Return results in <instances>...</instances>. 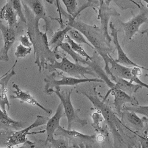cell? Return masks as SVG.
I'll return each instance as SVG.
<instances>
[{
    "instance_id": "5",
    "label": "cell",
    "mask_w": 148,
    "mask_h": 148,
    "mask_svg": "<svg viewBox=\"0 0 148 148\" xmlns=\"http://www.w3.org/2000/svg\"><path fill=\"white\" fill-rule=\"evenodd\" d=\"M50 75H47L45 79L44 82L46 83L45 86V91L46 92L50 89H53L56 87L62 86H74L80 83L97 82L104 83L103 80L100 78H88V77H75L72 76H65L61 73L56 74L54 71Z\"/></svg>"
},
{
    "instance_id": "18",
    "label": "cell",
    "mask_w": 148,
    "mask_h": 148,
    "mask_svg": "<svg viewBox=\"0 0 148 148\" xmlns=\"http://www.w3.org/2000/svg\"><path fill=\"white\" fill-rule=\"evenodd\" d=\"M17 16L16 11L8 1L1 9L0 18L5 20L8 23V26L11 28L14 29L17 25Z\"/></svg>"
},
{
    "instance_id": "20",
    "label": "cell",
    "mask_w": 148,
    "mask_h": 148,
    "mask_svg": "<svg viewBox=\"0 0 148 148\" xmlns=\"http://www.w3.org/2000/svg\"><path fill=\"white\" fill-rule=\"evenodd\" d=\"M72 28V27L71 26L67 24L64 28L56 31L53 34L50 40L48 42V46L49 47H50L51 49H53V51L54 53L57 51V49L60 47V45L63 42V40L65 39V36L68 31Z\"/></svg>"
},
{
    "instance_id": "22",
    "label": "cell",
    "mask_w": 148,
    "mask_h": 148,
    "mask_svg": "<svg viewBox=\"0 0 148 148\" xmlns=\"http://www.w3.org/2000/svg\"><path fill=\"white\" fill-rule=\"evenodd\" d=\"M123 111L121 116H124L128 122L138 128L143 127V121L137 115L136 113L127 110H123Z\"/></svg>"
},
{
    "instance_id": "6",
    "label": "cell",
    "mask_w": 148,
    "mask_h": 148,
    "mask_svg": "<svg viewBox=\"0 0 148 148\" xmlns=\"http://www.w3.org/2000/svg\"><path fill=\"white\" fill-rule=\"evenodd\" d=\"M103 80L104 83H105L109 87V90L108 91V94L105 96L103 101L106 99L109 94H111L114 97L113 103L117 114L119 116H121V109L125 103H130L133 106L137 105L138 104V101L135 97L117 88L115 83L110 80L109 76H106Z\"/></svg>"
},
{
    "instance_id": "28",
    "label": "cell",
    "mask_w": 148,
    "mask_h": 148,
    "mask_svg": "<svg viewBox=\"0 0 148 148\" xmlns=\"http://www.w3.org/2000/svg\"><path fill=\"white\" fill-rule=\"evenodd\" d=\"M123 110H127L130 111L135 112L136 113L143 114L145 116L148 117V106H139L134 105L132 107L128 106H124Z\"/></svg>"
},
{
    "instance_id": "10",
    "label": "cell",
    "mask_w": 148,
    "mask_h": 148,
    "mask_svg": "<svg viewBox=\"0 0 148 148\" xmlns=\"http://www.w3.org/2000/svg\"><path fill=\"white\" fill-rule=\"evenodd\" d=\"M0 31L3 39V46L0 49V61L7 62L9 60L8 52L16 40V34L13 28L5 25L0 20Z\"/></svg>"
},
{
    "instance_id": "16",
    "label": "cell",
    "mask_w": 148,
    "mask_h": 148,
    "mask_svg": "<svg viewBox=\"0 0 148 148\" xmlns=\"http://www.w3.org/2000/svg\"><path fill=\"white\" fill-rule=\"evenodd\" d=\"M54 136H60L71 139H78L81 140H84L90 142H94L97 139L95 135H86L81 133L79 131L73 130L65 129L61 126H60L55 131Z\"/></svg>"
},
{
    "instance_id": "8",
    "label": "cell",
    "mask_w": 148,
    "mask_h": 148,
    "mask_svg": "<svg viewBox=\"0 0 148 148\" xmlns=\"http://www.w3.org/2000/svg\"><path fill=\"white\" fill-rule=\"evenodd\" d=\"M112 0H99L98 17L101 21V28L108 40L110 43L111 36L108 31L109 20L111 16H119L120 14L113 9L110 8L109 4Z\"/></svg>"
},
{
    "instance_id": "15",
    "label": "cell",
    "mask_w": 148,
    "mask_h": 148,
    "mask_svg": "<svg viewBox=\"0 0 148 148\" xmlns=\"http://www.w3.org/2000/svg\"><path fill=\"white\" fill-rule=\"evenodd\" d=\"M63 106L62 103H60L58 105L54 114L47 120L45 130L47 135L45 144L50 142V140L54 138L53 136L55 131L60 126V120L63 117Z\"/></svg>"
},
{
    "instance_id": "3",
    "label": "cell",
    "mask_w": 148,
    "mask_h": 148,
    "mask_svg": "<svg viewBox=\"0 0 148 148\" xmlns=\"http://www.w3.org/2000/svg\"><path fill=\"white\" fill-rule=\"evenodd\" d=\"M56 90L50 89L46 92L50 95L52 93H55L61 101L64 110L65 114L68 121V129H71L72 125L73 123H78L82 127L85 126L87 124V121L86 119H82L79 116V109H75L71 102V95L73 89L67 91H61L60 87H55Z\"/></svg>"
},
{
    "instance_id": "19",
    "label": "cell",
    "mask_w": 148,
    "mask_h": 148,
    "mask_svg": "<svg viewBox=\"0 0 148 148\" xmlns=\"http://www.w3.org/2000/svg\"><path fill=\"white\" fill-rule=\"evenodd\" d=\"M31 8L35 15L36 27L38 28V22L40 19L42 18L46 23V26L47 29L50 27V21L46 16L45 8L42 2L39 0H33L31 5Z\"/></svg>"
},
{
    "instance_id": "27",
    "label": "cell",
    "mask_w": 148,
    "mask_h": 148,
    "mask_svg": "<svg viewBox=\"0 0 148 148\" xmlns=\"http://www.w3.org/2000/svg\"><path fill=\"white\" fill-rule=\"evenodd\" d=\"M65 5L68 14L76 18L77 2L76 0H61Z\"/></svg>"
},
{
    "instance_id": "33",
    "label": "cell",
    "mask_w": 148,
    "mask_h": 148,
    "mask_svg": "<svg viewBox=\"0 0 148 148\" xmlns=\"http://www.w3.org/2000/svg\"><path fill=\"white\" fill-rule=\"evenodd\" d=\"M142 1H144L147 4V7L148 8V0H142Z\"/></svg>"
},
{
    "instance_id": "12",
    "label": "cell",
    "mask_w": 148,
    "mask_h": 148,
    "mask_svg": "<svg viewBox=\"0 0 148 148\" xmlns=\"http://www.w3.org/2000/svg\"><path fill=\"white\" fill-rule=\"evenodd\" d=\"M17 62V60H16L12 68L7 72L0 76V107L6 113H7L6 107H8V109H9L10 107V103L7 95V86L10 78L16 74L14 68Z\"/></svg>"
},
{
    "instance_id": "1",
    "label": "cell",
    "mask_w": 148,
    "mask_h": 148,
    "mask_svg": "<svg viewBox=\"0 0 148 148\" xmlns=\"http://www.w3.org/2000/svg\"><path fill=\"white\" fill-rule=\"evenodd\" d=\"M68 24L72 28L80 31L86 37L94 49L101 56L104 62V70L108 75L111 73L109 69V62L111 59L112 49L110 43L105 38L101 28L87 24L80 20H76L69 14H67Z\"/></svg>"
},
{
    "instance_id": "2",
    "label": "cell",
    "mask_w": 148,
    "mask_h": 148,
    "mask_svg": "<svg viewBox=\"0 0 148 148\" xmlns=\"http://www.w3.org/2000/svg\"><path fill=\"white\" fill-rule=\"evenodd\" d=\"M86 97L92 103L94 107L98 110L105 120L107 125L110 130L114 139L115 146H120L124 143V141L121 135L123 133L120 121L118 120L114 113L105 103V101L100 100L96 94H89L84 91H77Z\"/></svg>"
},
{
    "instance_id": "31",
    "label": "cell",
    "mask_w": 148,
    "mask_h": 148,
    "mask_svg": "<svg viewBox=\"0 0 148 148\" xmlns=\"http://www.w3.org/2000/svg\"><path fill=\"white\" fill-rule=\"evenodd\" d=\"M53 147H68V142L63 139L62 138H59L58 139H55L53 138L50 142Z\"/></svg>"
},
{
    "instance_id": "9",
    "label": "cell",
    "mask_w": 148,
    "mask_h": 148,
    "mask_svg": "<svg viewBox=\"0 0 148 148\" xmlns=\"http://www.w3.org/2000/svg\"><path fill=\"white\" fill-rule=\"evenodd\" d=\"M109 69L113 75L139 84L142 87L148 89V84L140 80L138 76H135L132 72V68L117 62L112 57L109 62Z\"/></svg>"
},
{
    "instance_id": "17",
    "label": "cell",
    "mask_w": 148,
    "mask_h": 148,
    "mask_svg": "<svg viewBox=\"0 0 148 148\" xmlns=\"http://www.w3.org/2000/svg\"><path fill=\"white\" fill-rule=\"evenodd\" d=\"M108 76L110 80L115 83L117 88L130 95H132V94L135 93L139 88L142 87L139 84L136 83L134 84V83H132L130 81L114 76L112 73Z\"/></svg>"
},
{
    "instance_id": "4",
    "label": "cell",
    "mask_w": 148,
    "mask_h": 148,
    "mask_svg": "<svg viewBox=\"0 0 148 148\" xmlns=\"http://www.w3.org/2000/svg\"><path fill=\"white\" fill-rule=\"evenodd\" d=\"M44 69L48 70L50 72L60 69L67 73L69 76L75 77H80L81 76L86 77L85 75L95 76L96 74L89 65L84 66L81 64L72 62L66 57H63L60 62L54 60L53 62L46 64Z\"/></svg>"
},
{
    "instance_id": "23",
    "label": "cell",
    "mask_w": 148,
    "mask_h": 148,
    "mask_svg": "<svg viewBox=\"0 0 148 148\" xmlns=\"http://www.w3.org/2000/svg\"><path fill=\"white\" fill-rule=\"evenodd\" d=\"M67 34L75 42L79 44H82V43L86 44L88 45L89 47H90L91 48L94 49L93 46L89 43V42L87 40L86 37L84 36V35L78 29L74 28H72L68 31Z\"/></svg>"
},
{
    "instance_id": "13",
    "label": "cell",
    "mask_w": 148,
    "mask_h": 148,
    "mask_svg": "<svg viewBox=\"0 0 148 148\" xmlns=\"http://www.w3.org/2000/svg\"><path fill=\"white\" fill-rule=\"evenodd\" d=\"M147 21L146 13L145 12H143L127 22L120 21L127 39L128 40H131L134 36L139 31L140 27Z\"/></svg>"
},
{
    "instance_id": "7",
    "label": "cell",
    "mask_w": 148,
    "mask_h": 148,
    "mask_svg": "<svg viewBox=\"0 0 148 148\" xmlns=\"http://www.w3.org/2000/svg\"><path fill=\"white\" fill-rule=\"evenodd\" d=\"M48 120L49 119L47 117H43L40 115H38L36 118V120H35V121L33 123H32L31 124H30L26 128H24L23 130L13 132L10 134V135L9 136L7 142H6L7 146L9 147H10L16 146V145H18L20 144H23V143H27V142H31L28 141L27 139V135L32 134H38V133L39 134L43 133L46 131L43 130V131H41L31 132V133H29V131L34 128H36L39 126H40V125L46 124Z\"/></svg>"
},
{
    "instance_id": "24",
    "label": "cell",
    "mask_w": 148,
    "mask_h": 148,
    "mask_svg": "<svg viewBox=\"0 0 148 148\" xmlns=\"http://www.w3.org/2000/svg\"><path fill=\"white\" fill-rule=\"evenodd\" d=\"M65 42L68 43V44L70 45L71 47L77 53H78L79 55L82 56L83 57L86 58L88 60H92V57H91L86 51L80 45L79 43H77L75 42L74 40H73L67 34L65 36Z\"/></svg>"
},
{
    "instance_id": "32",
    "label": "cell",
    "mask_w": 148,
    "mask_h": 148,
    "mask_svg": "<svg viewBox=\"0 0 148 148\" xmlns=\"http://www.w3.org/2000/svg\"><path fill=\"white\" fill-rule=\"evenodd\" d=\"M20 41L21 42V44L26 47H31V46L33 45L32 41L30 40L29 37H28L26 35L21 36L20 38Z\"/></svg>"
},
{
    "instance_id": "11",
    "label": "cell",
    "mask_w": 148,
    "mask_h": 148,
    "mask_svg": "<svg viewBox=\"0 0 148 148\" xmlns=\"http://www.w3.org/2000/svg\"><path fill=\"white\" fill-rule=\"evenodd\" d=\"M109 27L110 29V33L109 34L112 36V41L117 51V58L114 60L117 62L127 66H142L131 60L121 47L118 39V31L112 22L109 24Z\"/></svg>"
},
{
    "instance_id": "14",
    "label": "cell",
    "mask_w": 148,
    "mask_h": 148,
    "mask_svg": "<svg viewBox=\"0 0 148 148\" xmlns=\"http://www.w3.org/2000/svg\"><path fill=\"white\" fill-rule=\"evenodd\" d=\"M12 87L14 89V90L13 91V94L14 95H12L10 96L11 98L18 99L21 102L27 103L31 105L32 106H37V107L40 108L41 109H42L49 115H50L52 113V111L51 109L46 108L45 106H43V105H42L35 98V97L32 96L28 92L22 90L17 84L13 83L12 85Z\"/></svg>"
},
{
    "instance_id": "30",
    "label": "cell",
    "mask_w": 148,
    "mask_h": 148,
    "mask_svg": "<svg viewBox=\"0 0 148 148\" xmlns=\"http://www.w3.org/2000/svg\"><path fill=\"white\" fill-rule=\"evenodd\" d=\"M31 47L24 46L20 43L17 46L14 54L17 58L25 57L31 53Z\"/></svg>"
},
{
    "instance_id": "21",
    "label": "cell",
    "mask_w": 148,
    "mask_h": 148,
    "mask_svg": "<svg viewBox=\"0 0 148 148\" xmlns=\"http://www.w3.org/2000/svg\"><path fill=\"white\" fill-rule=\"evenodd\" d=\"M60 47L65 52H66L68 54L71 56V57L73 59L75 62L79 63L81 64H86L88 65L90 60H87L86 58L83 57L78 53H76L70 46V45L66 42H62L60 45Z\"/></svg>"
},
{
    "instance_id": "26",
    "label": "cell",
    "mask_w": 148,
    "mask_h": 148,
    "mask_svg": "<svg viewBox=\"0 0 148 148\" xmlns=\"http://www.w3.org/2000/svg\"><path fill=\"white\" fill-rule=\"evenodd\" d=\"M8 2L11 4L20 20L24 23H26L27 20L23 11L21 0H8Z\"/></svg>"
},
{
    "instance_id": "25",
    "label": "cell",
    "mask_w": 148,
    "mask_h": 148,
    "mask_svg": "<svg viewBox=\"0 0 148 148\" xmlns=\"http://www.w3.org/2000/svg\"><path fill=\"white\" fill-rule=\"evenodd\" d=\"M0 122L5 124L8 125L9 127H14L16 126V127H22L21 125L22 124V121H18L14 120L11 119L7 113H5L1 108H0Z\"/></svg>"
},
{
    "instance_id": "29",
    "label": "cell",
    "mask_w": 148,
    "mask_h": 148,
    "mask_svg": "<svg viewBox=\"0 0 148 148\" xmlns=\"http://www.w3.org/2000/svg\"><path fill=\"white\" fill-rule=\"evenodd\" d=\"M92 119L93 121L92 126L96 130L102 132V128H101V127L100 126V123L104 120V119L101 113L98 110H97V112L93 113L92 114Z\"/></svg>"
}]
</instances>
